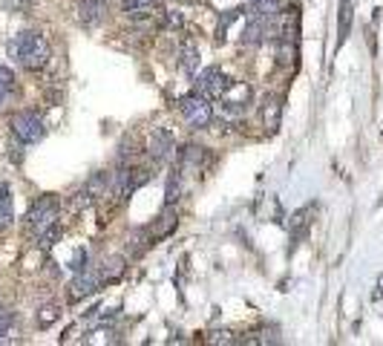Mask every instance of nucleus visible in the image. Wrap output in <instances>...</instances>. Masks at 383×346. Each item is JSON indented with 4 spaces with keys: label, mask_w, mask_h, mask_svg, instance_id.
Instances as JSON below:
<instances>
[{
    "label": "nucleus",
    "mask_w": 383,
    "mask_h": 346,
    "mask_svg": "<svg viewBox=\"0 0 383 346\" xmlns=\"http://www.w3.org/2000/svg\"><path fill=\"white\" fill-rule=\"evenodd\" d=\"M297 58H300L297 41H277V61H280V66L294 69L297 66Z\"/></svg>",
    "instance_id": "nucleus-15"
},
{
    "label": "nucleus",
    "mask_w": 383,
    "mask_h": 346,
    "mask_svg": "<svg viewBox=\"0 0 383 346\" xmlns=\"http://www.w3.org/2000/svg\"><path fill=\"white\" fill-rule=\"evenodd\" d=\"M58 317H61V306H58V303H46V306L38 309V326H41V329H49Z\"/></svg>",
    "instance_id": "nucleus-21"
},
{
    "label": "nucleus",
    "mask_w": 383,
    "mask_h": 346,
    "mask_svg": "<svg viewBox=\"0 0 383 346\" xmlns=\"http://www.w3.org/2000/svg\"><path fill=\"white\" fill-rule=\"evenodd\" d=\"M6 49H9V55H12L24 69H32V73L44 69L46 61H49V55H52L49 41H46L41 32H35V29H24V32H18V35L9 41Z\"/></svg>",
    "instance_id": "nucleus-1"
},
{
    "label": "nucleus",
    "mask_w": 383,
    "mask_h": 346,
    "mask_svg": "<svg viewBox=\"0 0 383 346\" xmlns=\"http://www.w3.org/2000/svg\"><path fill=\"white\" fill-rule=\"evenodd\" d=\"M315 211H312V208H300V211L297 214H291V223H288V228H291V237L294 240H300V237H305V234H309V225H312V217Z\"/></svg>",
    "instance_id": "nucleus-14"
},
{
    "label": "nucleus",
    "mask_w": 383,
    "mask_h": 346,
    "mask_svg": "<svg viewBox=\"0 0 383 346\" xmlns=\"http://www.w3.org/2000/svg\"><path fill=\"white\" fill-rule=\"evenodd\" d=\"M210 343H234L231 332H213V337H208Z\"/></svg>",
    "instance_id": "nucleus-25"
},
{
    "label": "nucleus",
    "mask_w": 383,
    "mask_h": 346,
    "mask_svg": "<svg viewBox=\"0 0 383 346\" xmlns=\"http://www.w3.org/2000/svg\"><path fill=\"white\" fill-rule=\"evenodd\" d=\"M156 4L159 0H124L121 9L127 15H133V18H141V15H150L153 9H156Z\"/></svg>",
    "instance_id": "nucleus-17"
},
{
    "label": "nucleus",
    "mask_w": 383,
    "mask_h": 346,
    "mask_svg": "<svg viewBox=\"0 0 383 346\" xmlns=\"http://www.w3.org/2000/svg\"><path fill=\"white\" fill-rule=\"evenodd\" d=\"M75 271H84L87 268V251L84 248H78V251H75V257H72V263H69Z\"/></svg>",
    "instance_id": "nucleus-24"
},
{
    "label": "nucleus",
    "mask_w": 383,
    "mask_h": 346,
    "mask_svg": "<svg viewBox=\"0 0 383 346\" xmlns=\"http://www.w3.org/2000/svg\"><path fill=\"white\" fill-rule=\"evenodd\" d=\"M231 84L234 81L228 78L219 66H208V69H202L199 78H196V93H202L205 98H222Z\"/></svg>",
    "instance_id": "nucleus-5"
},
{
    "label": "nucleus",
    "mask_w": 383,
    "mask_h": 346,
    "mask_svg": "<svg viewBox=\"0 0 383 346\" xmlns=\"http://www.w3.org/2000/svg\"><path fill=\"white\" fill-rule=\"evenodd\" d=\"M124 271H127V260L116 254V257H107V260L101 263L98 277H101V283H118L121 277H124Z\"/></svg>",
    "instance_id": "nucleus-12"
},
{
    "label": "nucleus",
    "mask_w": 383,
    "mask_h": 346,
    "mask_svg": "<svg viewBox=\"0 0 383 346\" xmlns=\"http://www.w3.org/2000/svg\"><path fill=\"white\" fill-rule=\"evenodd\" d=\"M208 162V151L199 145H185L179 153V171L182 173H202Z\"/></svg>",
    "instance_id": "nucleus-8"
},
{
    "label": "nucleus",
    "mask_w": 383,
    "mask_h": 346,
    "mask_svg": "<svg viewBox=\"0 0 383 346\" xmlns=\"http://www.w3.org/2000/svg\"><path fill=\"white\" fill-rule=\"evenodd\" d=\"M179 113L190 130H202L213 121V104H208V98L202 93H190V96L179 98Z\"/></svg>",
    "instance_id": "nucleus-3"
},
{
    "label": "nucleus",
    "mask_w": 383,
    "mask_h": 346,
    "mask_svg": "<svg viewBox=\"0 0 383 346\" xmlns=\"http://www.w3.org/2000/svg\"><path fill=\"white\" fill-rule=\"evenodd\" d=\"M104 12H107V4L104 0H78L75 4V15H78L81 26H96L104 21Z\"/></svg>",
    "instance_id": "nucleus-9"
},
{
    "label": "nucleus",
    "mask_w": 383,
    "mask_h": 346,
    "mask_svg": "<svg viewBox=\"0 0 383 346\" xmlns=\"http://www.w3.org/2000/svg\"><path fill=\"white\" fill-rule=\"evenodd\" d=\"M380 289H383V277H380Z\"/></svg>",
    "instance_id": "nucleus-26"
},
{
    "label": "nucleus",
    "mask_w": 383,
    "mask_h": 346,
    "mask_svg": "<svg viewBox=\"0 0 383 346\" xmlns=\"http://www.w3.org/2000/svg\"><path fill=\"white\" fill-rule=\"evenodd\" d=\"M96 202V196L90 193V188L84 185V188H78V190H75L72 196H69V211H75V214H81L84 211V208H90Z\"/></svg>",
    "instance_id": "nucleus-18"
},
{
    "label": "nucleus",
    "mask_w": 383,
    "mask_h": 346,
    "mask_svg": "<svg viewBox=\"0 0 383 346\" xmlns=\"http://www.w3.org/2000/svg\"><path fill=\"white\" fill-rule=\"evenodd\" d=\"M61 237H63V228H61L58 223H52V225H46V228H41V231H38V245L46 251V248H52Z\"/></svg>",
    "instance_id": "nucleus-19"
},
{
    "label": "nucleus",
    "mask_w": 383,
    "mask_h": 346,
    "mask_svg": "<svg viewBox=\"0 0 383 346\" xmlns=\"http://www.w3.org/2000/svg\"><path fill=\"white\" fill-rule=\"evenodd\" d=\"M179 196H182V171H173L168 179V188H165V205L179 202Z\"/></svg>",
    "instance_id": "nucleus-20"
},
{
    "label": "nucleus",
    "mask_w": 383,
    "mask_h": 346,
    "mask_svg": "<svg viewBox=\"0 0 383 346\" xmlns=\"http://www.w3.org/2000/svg\"><path fill=\"white\" fill-rule=\"evenodd\" d=\"M98 289H101V277H98L96 271L84 268V271L75 274V280L69 283V300L78 303V300H84V297H93Z\"/></svg>",
    "instance_id": "nucleus-7"
},
{
    "label": "nucleus",
    "mask_w": 383,
    "mask_h": 346,
    "mask_svg": "<svg viewBox=\"0 0 383 346\" xmlns=\"http://www.w3.org/2000/svg\"><path fill=\"white\" fill-rule=\"evenodd\" d=\"M176 151V142H173V133L168 127H153L150 133V145H147V153L153 156V162H165L170 159Z\"/></svg>",
    "instance_id": "nucleus-6"
},
{
    "label": "nucleus",
    "mask_w": 383,
    "mask_h": 346,
    "mask_svg": "<svg viewBox=\"0 0 383 346\" xmlns=\"http://www.w3.org/2000/svg\"><path fill=\"white\" fill-rule=\"evenodd\" d=\"M9 127H12V136L18 138L21 145H35L44 138L46 127H44V118L35 113V110H21L9 118Z\"/></svg>",
    "instance_id": "nucleus-2"
},
{
    "label": "nucleus",
    "mask_w": 383,
    "mask_h": 346,
    "mask_svg": "<svg viewBox=\"0 0 383 346\" xmlns=\"http://www.w3.org/2000/svg\"><path fill=\"white\" fill-rule=\"evenodd\" d=\"M58 211H61V199L55 193H44V196H38L32 202L29 214H26V225L32 231H41V228H46V225H52L58 220Z\"/></svg>",
    "instance_id": "nucleus-4"
},
{
    "label": "nucleus",
    "mask_w": 383,
    "mask_h": 346,
    "mask_svg": "<svg viewBox=\"0 0 383 346\" xmlns=\"http://www.w3.org/2000/svg\"><path fill=\"white\" fill-rule=\"evenodd\" d=\"M24 4H32V0H24Z\"/></svg>",
    "instance_id": "nucleus-27"
},
{
    "label": "nucleus",
    "mask_w": 383,
    "mask_h": 346,
    "mask_svg": "<svg viewBox=\"0 0 383 346\" xmlns=\"http://www.w3.org/2000/svg\"><path fill=\"white\" fill-rule=\"evenodd\" d=\"M15 93V73L9 66H0V101H6Z\"/></svg>",
    "instance_id": "nucleus-22"
},
{
    "label": "nucleus",
    "mask_w": 383,
    "mask_h": 346,
    "mask_svg": "<svg viewBox=\"0 0 383 346\" xmlns=\"http://www.w3.org/2000/svg\"><path fill=\"white\" fill-rule=\"evenodd\" d=\"M182 12H176V9H170V12H165V18H162V29L165 32H179L182 29Z\"/></svg>",
    "instance_id": "nucleus-23"
},
{
    "label": "nucleus",
    "mask_w": 383,
    "mask_h": 346,
    "mask_svg": "<svg viewBox=\"0 0 383 346\" xmlns=\"http://www.w3.org/2000/svg\"><path fill=\"white\" fill-rule=\"evenodd\" d=\"M176 225H179V217H176V211H173V205H165V211L159 214V220L153 223L147 231H150L153 240H165V237H170V234L176 231Z\"/></svg>",
    "instance_id": "nucleus-10"
},
{
    "label": "nucleus",
    "mask_w": 383,
    "mask_h": 346,
    "mask_svg": "<svg viewBox=\"0 0 383 346\" xmlns=\"http://www.w3.org/2000/svg\"><path fill=\"white\" fill-rule=\"evenodd\" d=\"M179 63H182V69L193 78L196 76V69H199V46L190 41V38H185L182 41V49H179Z\"/></svg>",
    "instance_id": "nucleus-13"
},
{
    "label": "nucleus",
    "mask_w": 383,
    "mask_h": 346,
    "mask_svg": "<svg viewBox=\"0 0 383 346\" xmlns=\"http://www.w3.org/2000/svg\"><path fill=\"white\" fill-rule=\"evenodd\" d=\"M262 124L268 133H277L282 124V98L280 96H265L262 98Z\"/></svg>",
    "instance_id": "nucleus-11"
},
{
    "label": "nucleus",
    "mask_w": 383,
    "mask_h": 346,
    "mask_svg": "<svg viewBox=\"0 0 383 346\" xmlns=\"http://www.w3.org/2000/svg\"><path fill=\"white\" fill-rule=\"evenodd\" d=\"M352 0H340V26H337V46H343V41L349 38V29H352Z\"/></svg>",
    "instance_id": "nucleus-16"
}]
</instances>
